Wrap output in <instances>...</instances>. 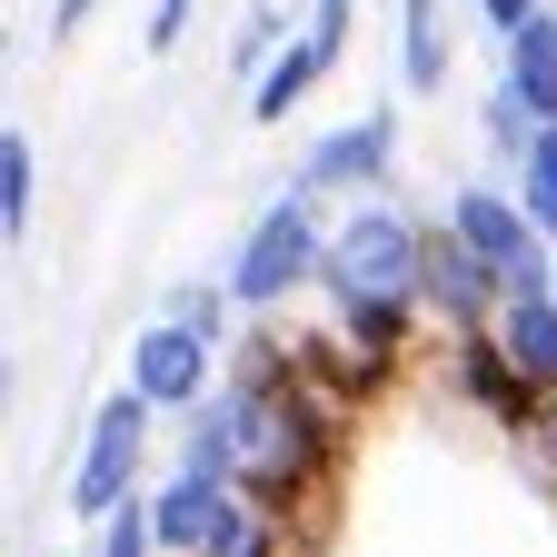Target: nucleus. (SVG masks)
Listing matches in <instances>:
<instances>
[{
    "label": "nucleus",
    "instance_id": "f257e3e1",
    "mask_svg": "<svg viewBox=\"0 0 557 557\" xmlns=\"http://www.w3.org/2000/svg\"><path fill=\"white\" fill-rule=\"evenodd\" d=\"M438 220H448V230H458V239H468L487 269L508 278V299H528V289H557V239L528 220V199H518V189H498V180H458Z\"/></svg>",
    "mask_w": 557,
    "mask_h": 557
},
{
    "label": "nucleus",
    "instance_id": "f03ea898",
    "mask_svg": "<svg viewBox=\"0 0 557 557\" xmlns=\"http://www.w3.org/2000/svg\"><path fill=\"white\" fill-rule=\"evenodd\" d=\"M319 259H329V230H319L309 189H278L259 220H249V239H239V259H230L220 278H230L239 309H278L299 278H319Z\"/></svg>",
    "mask_w": 557,
    "mask_h": 557
},
{
    "label": "nucleus",
    "instance_id": "7ed1b4c3",
    "mask_svg": "<svg viewBox=\"0 0 557 557\" xmlns=\"http://www.w3.org/2000/svg\"><path fill=\"white\" fill-rule=\"evenodd\" d=\"M429 269V230L388 199H359L348 220L329 230V259H319V299H348V289H418Z\"/></svg>",
    "mask_w": 557,
    "mask_h": 557
},
{
    "label": "nucleus",
    "instance_id": "20e7f679",
    "mask_svg": "<svg viewBox=\"0 0 557 557\" xmlns=\"http://www.w3.org/2000/svg\"><path fill=\"white\" fill-rule=\"evenodd\" d=\"M150 398L139 388H120V398H100V418H90V438H81V468H70V508H81L90 528L120 508V498H139V458H150Z\"/></svg>",
    "mask_w": 557,
    "mask_h": 557
},
{
    "label": "nucleus",
    "instance_id": "39448f33",
    "mask_svg": "<svg viewBox=\"0 0 557 557\" xmlns=\"http://www.w3.org/2000/svg\"><path fill=\"white\" fill-rule=\"evenodd\" d=\"M448 388H458L478 418H498L508 438H537L547 408H557V398L508 359V348H498V329H448Z\"/></svg>",
    "mask_w": 557,
    "mask_h": 557
},
{
    "label": "nucleus",
    "instance_id": "423d86ee",
    "mask_svg": "<svg viewBox=\"0 0 557 557\" xmlns=\"http://www.w3.org/2000/svg\"><path fill=\"white\" fill-rule=\"evenodd\" d=\"M398 170V110H359V120H338L309 139V160H299V189L309 199H379Z\"/></svg>",
    "mask_w": 557,
    "mask_h": 557
},
{
    "label": "nucleus",
    "instance_id": "0eeeda50",
    "mask_svg": "<svg viewBox=\"0 0 557 557\" xmlns=\"http://www.w3.org/2000/svg\"><path fill=\"white\" fill-rule=\"evenodd\" d=\"M220 359H230L220 338H199L189 319L160 309L150 329L129 338V388L150 398V408H209V379H220Z\"/></svg>",
    "mask_w": 557,
    "mask_h": 557
},
{
    "label": "nucleus",
    "instance_id": "6e6552de",
    "mask_svg": "<svg viewBox=\"0 0 557 557\" xmlns=\"http://www.w3.org/2000/svg\"><path fill=\"white\" fill-rule=\"evenodd\" d=\"M418 299H429V319H438V329H498L508 278L487 269L448 220H429V269H418Z\"/></svg>",
    "mask_w": 557,
    "mask_h": 557
},
{
    "label": "nucleus",
    "instance_id": "1a4fd4ad",
    "mask_svg": "<svg viewBox=\"0 0 557 557\" xmlns=\"http://www.w3.org/2000/svg\"><path fill=\"white\" fill-rule=\"evenodd\" d=\"M329 309H338V338L359 348V359H379L388 379L408 369L418 319H429V299H418V289H348V299H329Z\"/></svg>",
    "mask_w": 557,
    "mask_h": 557
},
{
    "label": "nucleus",
    "instance_id": "9d476101",
    "mask_svg": "<svg viewBox=\"0 0 557 557\" xmlns=\"http://www.w3.org/2000/svg\"><path fill=\"white\" fill-rule=\"evenodd\" d=\"M230 508H239V487L189 478V468H170V478L150 487V518H160V547H170V557H209V537H220Z\"/></svg>",
    "mask_w": 557,
    "mask_h": 557
},
{
    "label": "nucleus",
    "instance_id": "9b49d317",
    "mask_svg": "<svg viewBox=\"0 0 557 557\" xmlns=\"http://www.w3.org/2000/svg\"><path fill=\"white\" fill-rule=\"evenodd\" d=\"M329 70H338V60H329V50L299 30V40H289V50H278V60L259 70V81H249V120H259V129H278V120H289V110H299V100L329 81Z\"/></svg>",
    "mask_w": 557,
    "mask_h": 557
},
{
    "label": "nucleus",
    "instance_id": "f8f14e48",
    "mask_svg": "<svg viewBox=\"0 0 557 557\" xmlns=\"http://www.w3.org/2000/svg\"><path fill=\"white\" fill-rule=\"evenodd\" d=\"M498 348H508V359L557 398V289H528V299H508L498 309Z\"/></svg>",
    "mask_w": 557,
    "mask_h": 557
},
{
    "label": "nucleus",
    "instance_id": "ddd939ff",
    "mask_svg": "<svg viewBox=\"0 0 557 557\" xmlns=\"http://www.w3.org/2000/svg\"><path fill=\"white\" fill-rule=\"evenodd\" d=\"M498 90H518L528 120H557V11H537V21L508 40V81H498Z\"/></svg>",
    "mask_w": 557,
    "mask_h": 557
},
{
    "label": "nucleus",
    "instance_id": "4468645a",
    "mask_svg": "<svg viewBox=\"0 0 557 557\" xmlns=\"http://www.w3.org/2000/svg\"><path fill=\"white\" fill-rule=\"evenodd\" d=\"M398 81H408V90H448V40H438V0H398Z\"/></svg>",
    "mask_w": 557,
    "mask_h": 557
},
{
    "label": "nucleus",
    "instance_id": "2eb2a0df",
    "mask_svg": "<svg viewBox=\"0 0 557 557\" xmlns=\"http://www.w3.org/2000/svg\"><path fill=\"white\" fill-rule=\"evenodd\" d=\"M30 199H40V139L30 129H0V230H30Z\"/></svg>",
    "mask_w": 557,
    "mask_h": 557
},
{
    "label": "nucleus",
    "instance_id": "dca6fc26",
    "mask_svg": "<svg viewBox=\"0 0 557 557\" xmlns=\"http://www.w3.org/2000/svg\"><path fill=\"white\" fill-rule=\"evenodd\" d=\"M518 199H528V220L557 239V120H537V139H528V160H518Z\"/></svg>",
    "mask_w": 557,
    "mask_h": 557
},
{
    "label": "nucleus",
    "instance_id": "f3484780",
    "mask_svg": "<svg viewBox=\"0 0 557 557\" xmlns=\"http://www.w3.org/2000/svg\"><path fill=\"white\" fill-rule=\"evenodd\" d=\"M289 537H299V528H278L269 508L239 498V508L220 518V537H209V557H289Z\"/></svg>",
    "mask_w": 557,
    "mask_h": 557
},
{
    "label": "nucleus",
    "instance_id": "a211bd4d",
    "mask_svg": "<svg viewBox=\"0 0 557 557\" xmlns=\"http://www.w3.org/2000/svg\"><path fill=\"white\" fill-rule=\"evenodd\" d=\"M230 278H180V289H170V319H189L199 338H220V348H239V329H230Z\"/></svg>",
    "mask_w": 557,
    "mask_h": 557
},
{
    "label": "nucleus",
    "instance_id": "6ab92c4d",
    "mask_svg": "<svg viewBox=\"0 0 557 557\" xmlns=\"http://www.w3.org/2000/svg\"><path fill=\"white\" fill-rule=\"evenodd\" d=\"M100 557H170V547H160V518H150V498H120V508L100 518Z\"/></svg>",
    "mask_w": 557,
    "mask_h": 557
},
{
    "label": "nucleus",
    "instance_id": "aec40b11",
    "mask_svg": "<svg viewBox=\"0 0 557 557\" xmlns=\"http://www.w3.org/2000/svg\"><path fill=\"white\" fill-rule=\"evenodd\" d=\"M478 120H487V150H498V160L518 170V160H528V139H537V120L518 110V90H498V100H487Z\"/></svg>",
    "mask_w": 557,
    "mask_h": 557
},
{
    "label": "nucleus",
    "instance_id": "412c9836",
    "mask_svg": "<svg viewBox=\"0 0 557 557\" xmlns=\"http://www.w3.org/2000/svg\"><path fill=\"white\" fill-rule=\"evenodd\" d=\"M189 40V0H150V21H139V50H150V60H170Z\"/></svg>",
    "mask_w": 557,
    "mask_h": 557
},
{
    "label": "nucleus",
    "instance_id": "4be33fe9",
    "mask_svg": "<svg viewBox=\"0 0 557 557\" xmlns=\"http://www.w3.org/2000/svg\"><path fill=\"white\" fill-rule=\"evenodd\" d=\"M348 21H359V0H309V40L329 60H348Z\"/></svg>",
    "mask_w": 557,
    "mask_h": 557
},
{
    "label": "nucleus",
    "instance_id": "5701e85b",
    "mask_svg": "<svg viewBox=\"0 0 557 557\" xmlns=\"http://www.w3.org/2000/svg\"><path fill=\"white\" fill-rule=\"evenodd\" d=\"M537 11H547V0H478V21H487V30H498V40H518V30H528Z\"/></svg>",
    "mask_w": 557,
    "mask_h": 557
},
{
    "label": "nucleus",
    "instance_id": "b1692460",
    "mask_svg": "<svg viewBox=\"0 0 557 557\" xmlns=\"http://www.w3.org/2000/svg\"><path fill=\"white\" fill-rule=\"evenodd\" d=\"M90 11H100V0H50V30H81Z\"/></svg>",
    "mask_w": 557,
    "mask_h": 557
},
{
    "label": "nucleus",
    "instance_id": "393cba45",
    "mask_svg": "<svg viewBox=\"0 0 557 557\" xmlns=\"http://www.w3.org/2000/svg\"><path fill=\"white\" fill-rule=\"evenodd\" d=\"M269 11H278V0H269Z\"/></svg>",
    "mask_w": 557,
    "mask_h": 557
}]
</instances>
